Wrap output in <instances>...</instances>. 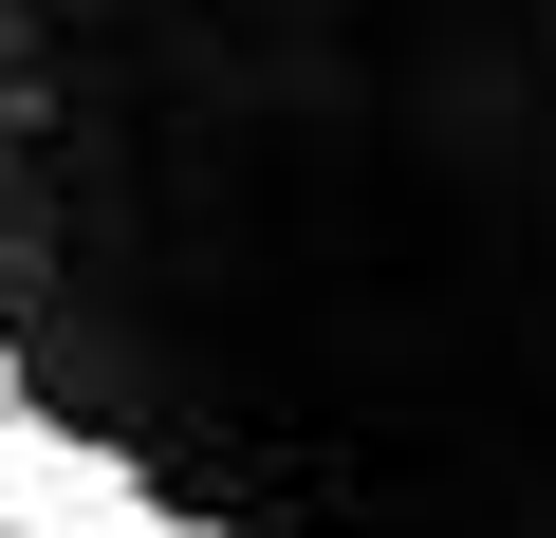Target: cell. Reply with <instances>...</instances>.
Wrapping results in <instances>:
<instances>
[{
	"label": "cell",
	"instance_id": "cell-1",
	"mask_svg": "<svg viewBox=\"0 0 556 538\" xmlns=\"http://www.w3.org/2000/svg\"><path fill=\"white\" fill-rule=\"evenodd\" d=\"M0 538H556V0H0Z\"/></svg>",
	"mask_w": 556,
	"mask_h": 538
}]
</instances>
